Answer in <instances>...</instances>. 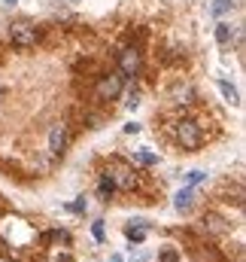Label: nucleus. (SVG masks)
Returning a JSON list of instances; mask_svg holds the SVG:
<instances>
[{
	"label": "nucleus",
	"instance_id": "obj_1",
	"mask_svg": "<svg viewBox=\"0 0 246 262\" xmlns=\"http://www.w3.org/2000/svg\"><path fill=\"white\" fill-rule=\"evenodd\" d=\"M177 140L183 143L185 149H198V146H201V140H204L201 125H198V122H191V119L177 122Z\"/></svg>",
	"mask_w": 246,
	"mask_h": 262
},
{
	"label": "nucleus",
	"instance_id": "obj_16",
	"mask_svg": "<svg viewBox=\"0 0 246 262\" xmlns=\"http://www.w3.org/2000/svg\"><path fill=\"white\" fill-rule=\"evenodd\" d=\"M91 235H94L97 241H104V223H101V220H97V223L91 226Z\"/></svg>",
	"mask_w": 246,
	"mask_h": 262
},
{
	"label": "nucleus",
	"instance_id": "obj_13",
	"mask_svg": "<svg viewBox=\"0 0 246 262\" xmlns=\"http://www.w3.org/2000/svg\"><path fill=\"white\" fill-rule=\"evenodd\" d=\"M234 6V0H216V6H213V15H222V12H228Z\"/></svg>",
	"mask_w": 246,
	"mask_h": 262
},
{
	"label": "nucleus",
	"instance_id": "obj_7",
	"mask_svg": "<svg viewBox=\"0 0 246 262\" xmlns=\"http://www.w3.org/2000/svg\"><path fill=\"white\" fill-rule=\"evenodd\" d=\"M191 198H194V189H191V186L180 189V192H177V198H174L177 210H188V207H191Z\"/></svg>",
	"mask_w": 246,
	"mask_h": 262
},
{
	"label": "nucleus",
	"instance_id": "obj_9",
	"mask_svg": "<svg viewBox=\"0 0 246 262\" xmlns=\"http://www.w3.org/2000/svg\"><path fill=\"white\" fill-rule=\"evenodd\" d=\"M219 92L231 101V104H240V95H237V89L231 85V82H225V79H219Z\"/></svg>",
	"mask_w": 246,
	"mask_h": 262
},
{
	"label": "nucleus",
	"instance_id": "obj_6",
	"mask_svg": "<svg viewBox=\"0 0 246 262\" xmlns=\"http://www.w3.org/2000/svg\"><path fill=\"white\" fill-rule=\"evenodd\" d=\"M110 180H113V186H122V189H131V186L137 183L134 174L125 171V168H113V171H110Z\"/></svg>",
	"mask_w": 246,
	"mask_h": 262
},
{
	"label": "nucleus",
	"instance_id": "obj_19",
	"mask_svg": "<svg viewBox=\"0 0 246 262\" xmlns=\"http://www.w3.org/2000/svg\"><path fill=\"white\" fill-rule=\"evenodd\" d=\"M55 262H73L70 256H55Z\"/></svg>",
	"mask_w": 246,
	"mask_h": 262
},
{
	"label": "nucleus",
	"instance_id": "obj_11",
	"mask_svg": "<svg viewBox=\"0 0 246 262\" xmlns=\"http://www.w3.org/2000/svg\"><path fill=\"white\" fill-rule=\"evenodd\" d=\"M125 235H128V238H131L134 244H140V241L146 238V229H137V226H128V229H125Z\"/></svg>",
	"mask_w": 246,
	"mask_h": 262
},
{
	"label": "nucleus",
	"instance_id": "obj_5",
	"mask_svg": "<svg viewBox=\"0 0 246 262\" xmlns=\"http://www.w3.org/2000/svg\"><path fill=\"white\" fill-rule=\"evenodd\" d=\"M64 146H67V125L64 122H55L52 131H49V152L52 156H61Z\"/></svg>",
	"mask_w": 246,
	"mask_h": 262
},
{
	"label": "nucleus",
	"instance_id": "obj_15",
	"mask_svg": "<svg viewBox=\"0 0 246 262\" xmlns=\"http://www.w3.org/2000/svg\"><path fill=\"white\" fill-rule=\"evenodd\" d=\"M185 177H188V186H198L201 180H207V174H204V171H188Z\"/></svg>",
	"mask_w": 246,
	"mask_h": 262
},
{
	"label": "nucleus",
	"instance_id": "obj_14",
	"mask_svg": "<svg viewBox=\"0 0 246 262\" xmlns=\"http://www.w3.org/2000/svg\"><path fill=\"white\" fill-rule=\"evenodd\" d=\"M113 189H116V186H113V180H110V177H104V180H101V198H110V195H113Z\"/></svg>",
	"mask_w": 246,
	"mask_h": 262
},
{
	"label": "nucleus",
	"instance_id": "obj_2",
	"mask_svg": "<svg viewBox=\"0 0 246 262\" xmlns=\"http://www.w3.org/2000/svg\"><path fill=\"white\" fill-rule=\"evenodd\" d=\"M9 40H12L15 46H21V49H31V46L37 43V28L28 25V21H15V25L9 28Z\"/></svg>",
	"mask_w": 246,
	"mask_h": 262
},
{
	"label": "nucleus",
	"instance_id": "obj_3",
	"mask_svg": "<svg viewBox=\"0 0 246 262\" xmlns=\"http://www.w3.org/2000/svg\"><path fill=\"white\" fill-rule=\"evenodd\" d=\"M140 64H143V58H140V49L137 46L122 49V55H119V73L122 76H137L140 73Z\"/></svg>",
	"mask_w": 246,
	"mask_h": 262
},
{
	"label": "nucleus",
	"instance_id": "obj_4",
	"mask_svg": "<svg viewBox=\"0 0 246 262\" xmlns=\"http://www.w3.org/2000/svg\"><path fill=\"white\" fill-rule=\"evenodd\" d=\"M119 92H122V73L101 76V82H97V98L101 101H113V98H119Z\"/></svg>",
	"mask_w": 246,
	"mask_h": 262
},
{
	"label": "nucleus",
	"instance_id": "obj_21",
	"mask_svg": "<svg viewBox=\"0 0 246 262\" xmlns=\"http://www.w3.org/2000/svg\"><path fill=\"white\" fill-rule=\"evenodd\" d=\"M0 262H6V259H0Z\"/></svg>",
	"mask_w": 246,
	"mask_h": 262
},
{
	"label": "nucleus",
	"instance_id": "obj_8",
	"mask_svg": "<svg viewBox=\"0 0 246 262\" xmlns=\"http://www.w3.org/2000/svg\"><path fill=\"white\" fill-rule=\"evenodd\" d=\"M231 37H234V31H231V25H228V21L216 25V40H219V46H228V43H231Z\"/></svg>",
	"mask_w": 246,
	"mask_h": 262
},
{
	"label": "nucleus",
	"instance_id": "obj_20",
	"mask_svg": "<svg viewBox=\"0 0 246 262\" xmlns=\"http://www.w3.org/2000/svg\"><path fill=\"white\" fill-rule=\"evenodd\" d=\"M110 262H122V256H113V259H110Z\"/></svg>",
	"mask_w": 246,
	"mask_h": 262
},
{
	"label": "nucleus",
	"instance_id": "obj_10",
	"mask_svg": "<svg viewBox=\"0 0 246 262\" xmlns=\"http://www.w3.org/2000/svg\"><path fill=\"white\" fill-rule=\"evenodd\" d=\"M134 159H137L140 165H158V156H152V152H146V149H137Z\"/></svg>",
	"mask_w": 246,
	"mask_h": 262
},
{
	"label": "nucleus",
	"instance_id": "obj_17",
	"mask_svg": "<svg viewBox=\"0 0 246 262\" xmlns=\"http://www.w3.org/2000/svg\"><path fill=\"white\" fill-rule=\"evenodd\" d=\"M125 131H128V134H137V131H140V125H137V122H128V125H125Z\"/></svg>",
	"mask_w": 246,
	"mask_h": 262
},
{
	"label": "nucleus",
	"instance_id": "obj_12",
	"mask_svg": "<svg viewBox=\"0 0 246 262\" xmlns=\"http://www.w3.org/2000/svg\"><path fill=\"white\" fill-rule=\"evenodd\" d=\"M207 226H210L213 232H228V226H225L219 216H207Z\"/></svg>",
	"mask_w": 246,
	"mask_h": 262
},
{
	"label": "nucleus",
	"instance_id": "obj_18",
	"mask_svg": "<svg viewBox=\"0 0 246 262\" xmlns=\"http://www.w3.org/2000/svg\"><path fill=\"white\" fill-rule=\"evenodd\" d=\"M146 259H149L146 253H140V256H131V262H146Z\"/></svg>",
	"mask_w": 246,
	"mask_h": 262
}]
</instances>
